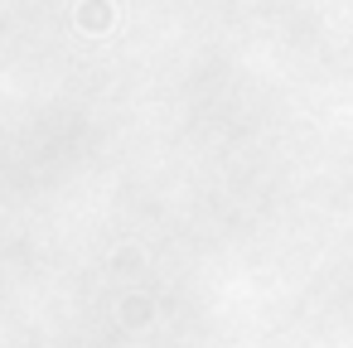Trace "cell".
Masks as SVG:
<instances>
[]
</instances>
